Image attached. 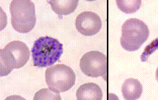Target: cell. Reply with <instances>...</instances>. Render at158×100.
<instances>
[{
    "label": "cell",
    "instance_id": "cell-9",
    "mask_svg": "<svg viewBox=\"0 0 158 100\" xmlns=\"http://www.w3.org/2000/svg\"><path fill=\"white\" fill-rule=\"evenodd\" d=\"M143 91L141 83L132 78L126 79L122 86V93L125 100H137L140 97Z\"/></svg>",
    "mask_w": 158,
    "mask_h": 100
},
{
    "label": "cell",
    "instance_id": "cell-14",
    "mask_svg": "<svg viewBox=\"0 0 158 100\" xmlns=\"http://www.w3.org/2000/svg\"><path fill=\"white\" fill-rule=\"evenodd\" d=\"M156 78L157 81L158 82V67L157 70H156Z\"/></svg>",
    "mask_w": 158,
    "mask_h": 100
},
{
    "label": "cell",
    "instance_id": "cell-5",
    "mask_svg": "<svg viewBox=\"0 0 158 100\" xmlns=\"http://www.w3.org/2000/svg\"><path fill=\"white\" fill-rule=\"evenodd\" d=\"M47 85L55 93L66 92L75 85L76 75L73 69L64 64L48 67L45 72Z\"/></svg>",
    "mask_w": 158,
    "mask_h": 100
},
{
    "label": "cell",
    "instance_id": "cell-4",
    "mask_svg": "<svg viewBox=\"0 0 158 100\" xmlns=\"http://www.w3.org/2000/svg\"><path fill=\"white\" fill-rule=\"evenodd\" d=\"M149 35L148 27L143 21L137 19H129L122 27L120 43L126 50H137L148 40Z\"/></svg>",
    "mask_w": 158,
    "mask_h": 100
},
{
    "label": "cell",
    "instance_id": "cell-1",
    "mask_svg": "<svg viewBox=\"0 0 158 100\" xmlns=\"http://www.w3.org/2000/svg\"><path fill=\"white\" fill-rule=\"evenodd\" d=\"M31 52L34 66L47 67L59 61L63 53V45L55 38L41 37L34 42Z\"/></svg>",
    "mask_w": 158,
    "mask_h": 100
},
{
    "label": "cell",
    "instance_id": "cell-2",
    "mask_svg": "<svg viewBox=\"0 0 158 100\" xmlns=\"http://www.w3.org/2000/svg\"><path fill=\"white\" fill-rule=\"evenodd\" d=\"M28 47L20 41H13L0 50L1 76H7L14 69L26 65L30 59Z\"/></svg>",
    "mask_w": 158,
    "mask_h": 100
},
{
    "label": "cell",
    "instance_id": "cell-13",
    "mask_svg": "<svg viewBox=\"0 0 158 100\" xmlns=\"http://www.w3.org/2000/svg\"><path fill=\"white\" fill-rule=\"evenodd\" d=\"M158 49V38L152 42L151 44L148 45L141 56V61L145 62L148 60V56L154 51Z\"/></svg>",
    "mask_w": 158,
    "mask_h": 100
},
{
    "label": "cell",
    "instance_id": "cell-6",
    "mask_svg": "<svg viewBox=\"0 0 158 100\" xmlns=\"http://www.w3.org/2000/svg\"><path fill=\"white\" fill-rule=\"evenodd\" d=\"M82 72L91 77L102 76L106 80L107 62L106 56L98 51H91L82 56L80 63Z\"/></svg>",
    "mask_w": 158,
    "mask_h": 100
},
{
    "label": "cell",
    "instance_id": "cell-10",
    "mask_svg": "<svg viewBox=\"0 0 158 100\" xmlns=\"http://www.w3.org/2000/svg\"><path fill=\"white\" fill-rule=\"evenodd\" d=\"M55 13L58 15H67L74 12L78 7V0H50L47 1Z\"/></svg>",
    "mask_w": 158,
    "mask_h": 100
},
{
    "label": "cell",
    "instance_id": "cell-7",
    "mask_svg": "<svg viewBox=\"0 0 158 100\" xmlns=\"http://www.w3.org/2000/svg\"><path fill=\"white\" fill-rule=\"evenodd\" d=\"M75 25L80 33L86 36H91L100 31L102 21L100 17L95 13L85 11L77 17Z\"/></svg>",
    "mask_w": 158,
    "mask_h": 100
},
{
    "label": "cell",
    "instance_id": "cell-3",
    "mask_svg": "<svg viewBox=\"0 0 158 100\" xmlns=\"http://www.w3.org/2000/svg\"><path fill=\"white\" fill-rule=\"evenodd\" d=\"M11 24L16 31L27 33L31 31L36 23L35 6L30 0H13L10 5Z\"/></svg>",
    "mask_w": 158,
    "mask_h": 100
},
{
    "label": "cell",
    "instance_id": "cell-8",
    "mask_svg": "<svg viewBox=\"0 0 158 100\" xmlns=\"http://www.w3.org/2000/svg\"><path fill=\"white\" fill-rule=\"evenodd\" d=\"M76 97L79 100H101L103 93L99 85L90 82L81 85L77 91Z\"/></svg>",
    "mask_w": 158,
    "mask_h": 100
},
{
    "label": "cell",
    "instance_id": "cell-12",
    "mask_svg": "<svg viewBox=\"0 0 158 100\" xmlns=\"http://www.w3.org/2000/svg\"><path fill=\"white\" fill-rule=\"evenodd\" d=\"M59 93H55L50 89H42L35 93L34 100H61Z\"/></svg>",
    "mask_w": 158,
    "mask_h": 100
},
{
    "label": "cell",
    "instance_id": "cell-11",
    "mask_svg": "<svg viewBox=\"0 0 158 100\" xmlns=\"http://www.w3.org/2000/svg\"><path fill=\"white\" fill-rule=\"evenodd\" d=\"M141 0H117L116 3L118 8L126 14H132L137 11L141 6Z\"/></svg>",
    "mask_w": 158,
    "mask_h": 100
}]
</instances>
